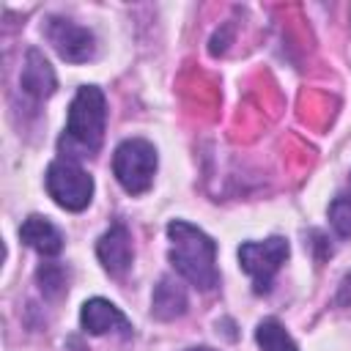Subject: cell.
<instances>
[{"mask_svg": "<svg viewBox=\"0 0 351 351\" xmlns=\"http://www.w3.org/2000/svg\"><path fill=\"white\" fill-rule=\"evenodd\" d=\"M167 239H170V263L173 269L189 280L200 291H214L219 285V271H217V241L203 233L200 228L173 219L167 225Z\"/></svg>", "mask_w": 351, "mask_h": 351, "instance_id": "6da1fadb", "label": "cell"}, {"mask_svg": "<svg viewBox=\"0 0 351 351\" xmlns=\"http://www.w3.org/2000/svg\"><path fill=\"white\" fill-rule=\"evenodd\" d=\"M104 123H107L104 93L96 85H82L77 90V96L71 99L69 118H66V134L60 140V148H66V154H71L77 148L80 156H93L101 148Z\"/></svg>", "mask_w": 351, "mask_h": 351, "instance_id": "7a4b0ae2", "label": "cell"}, {"mask_svg": "<svg viewBox=\"0 0 351 351\" xmlns=\"http://www.w3.org/2000/svg\"><path fill=\"white\" fill-rule=\"evenodd\" d=\"M112 173L123 192L143 195L154 184L156 173V148L143 137L123 140L112 154Z\"/></svg>", "mask_w": 351, "mask_h": 351, "instance_id": "3957f363", "label": "cell"}, {"mask_svg": "<svg viewBox=\"0 0 351 351\" xmlns=\"http://www.w3.org/2000/svg\"><path fill=\"white\" fill-rule=\"evenodd\" d=\"M49 197L66 211H82L93 197V178L71 159H58L44 176Z\"/></svg>", "mask_w": 351, "mask_h": 351, "instance_id": "277c9868", "label": "cell"}, {"mask_svg": "<svg viewBox=\"0 0 351 351\" xmlns=\"http://www.w3.org/2000/svg\"><path fill=\"white\" fill-rule=\"evenodd\" d=\"M288 241L282 236H271L266 241H244L239 247V263L252 277L255 293H269L274 274L288 261Z\"/></svg>", "mask_w": 351, "mask_h": 351, "instance_id": "5b68a950", "label": "cell"}, {"mask_svg": "<svg viewBox=\"0 0 351 351\" xmlns=\"http://www.w3.org/2000/svg\"><path fill=\"white\" fill-rule=\"evenodd\" d=\"M47 41L55 47V52L66 60V63H85L96 55V38L88 27L63 19V16H49L47 27H44Z\"/></svg>", "mask_w": 351, "mask_h": 351, "instance_id": "8992f818", "label": "cell"}, {"mask_svg": "<svg viewBox=\"0 0 351 351\" xmlns=\"http://www.w3.org/2000/svg\"><path fill=\"white\" fill-rule=\"evenodd\" d=\"M80 324L88 335H107V332H118L121 337H132V324L129 318L110 302L101 296H93L82 304L80 310Z\"/></svg>", "mask_w": 351, "mask_h": 351, "instance_id": "52a82bcc", "label": "cell"}, {"mask_svg": "<svg viewBox=\"0 0 351 351\" xmlns=\"http://www.w3.org/2000/svg\"><path fill=\"white\" fill-rule=\"evenodd\" d=\"M96 258L101 261V266L110 274H123L132 266L134 247H132V236H129L126 225L115 222L107 233H101V239L96 241Z\"/></svg>", "mask_w": 351, "mask_h": 351, "instance_id": "ba28073f", "label": "cell"}, {"mask_svg": "<svg viewBox=\"0 0 351 351\" xmlns=\"http://www.w3.org/2000/svg\"><path fill=\"white\" fill-rule=\"evenodd\" d=\"M19 82H22V90H25L27 96L38 99V101L47 99V96H52L55 88H58L55 71H52V66L47 63V58H44L38 49H27Z\"/></svg>", "mask_w": 351, "mask_h": 351, "instance_id": "9c48e42d", "label": "cell"}, {"mask_svg": "<svg viewBox=\"0 0 351 351\" xmlns=\"http://www.w3.org/2000/svg\"><path fill=\"white\" fill-rule=\"evenodd\" d=\"M19 239L30 247V250H36L38 255H58L60 250H63V236H60V230L47 219V217H38V214H30L25 222H22V228H19Z\"/></svg>", "mask_w": 351, "mask_h": 351, "instance_id": "30bf717a", "label": "cell"}, {"mask_svg": "<svg viewBox=\"0 0 351 351\" xmlns=\"http://www.w3.org/2000/svg\"><path fill=\"white\" fill-rule=\"evenodd\" d=\"M151 313L159 321H173L186 313V291L176 277H162L159 285L154 288L151 299Z\"/></svg>", "mask_w": 351, "mask_h": 351, "instance_id": "8fae6325", "label": "cell"}, {"mask_svg": "<svg viewBox=\"0 0 351 351\" xmlns=\"http://www.w3.org/2000/svg\"><path fill=\"white\" fill-rule=\"evenodd\" d=\"M255 340L263 351H299V346L277 318H263L255 329Z\"/></svg>", "mask_w": 351, "mask_h": 351, "instance_id": "7c38bea8", "label": "cell"}, {"mask_svg": "<svg viewBox=\"0 0 351 351\" xmlns=\"http://www.w3.org/2000/svg\"><path fill=\"white\" fill-rule=\"evenodd\" d=\"M36 280H38V285H41V291L47 293V296H60L69 285V271L60 266V263H44L38 271H36Z\"/></svg>", "mask_w": 351, "mask_h": 351, "instance_id": "4fadbf2b", "label": "cell"}, {"mask_svg": "<svg viewBox=\"0 0 351 351\" xmlns=\"http://www.w3.org/2000/svg\"><path fill=\"white\" fill-rule=\"evenodd\" d=\"M329 222L337 230V236L351 239V192H340L329 203Z\"/></svg>", "mask_w": 351, "mask_h": 351, "instance_id": "5bb4252c", "label": "cell"}, {"mask_svg": "<svg viewBox=\"0 0 351 351\" xmlns=\"http://www.w3.org/2000/svg\"><path fill=\"white\" fill-rule=\"evenodd\" d=\"M337 304L340 307H351V271L340 280V285H337Z\"/></svg>", "mask_w": 351, "mask_h": 351, "instance_id": "9a60e30c", "label": "cell"}, {"mask_svg": "<svg viewBox=\"0 0 351 351\" xmlns=\"http://www.w3.org/2000/svg\"><path fill=\"white\" fill-rule=\"evenodd\" d=\"M186 351H214V348H208V346H195V348H186Z\"/></svg>", "mask_w": 351, "mask_h": 351, "instance_id": "2e32d148", "label": "cell"}]
</instances>
